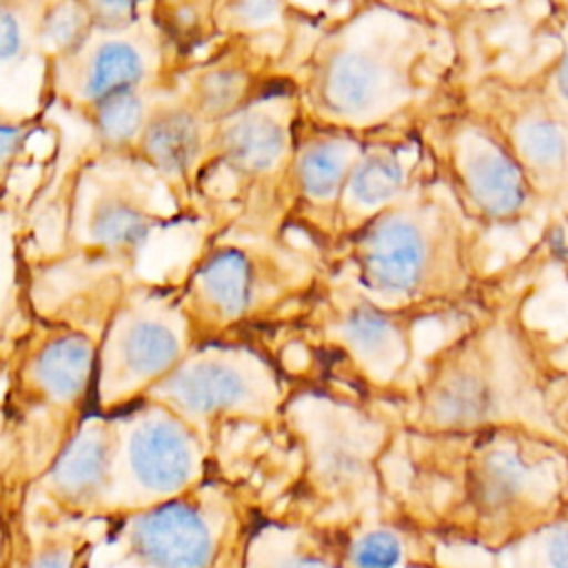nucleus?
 Returning a JSON list of instances; mask_svg holds the SVG:
<instances>
[{"label": "nucleus", "mask_w": 568, "mask_h": 568, "mask_svg": "<svg viewBox=\"0 0 568 568\" xmlns=\"http://www.w3.org/2000/svg\"><path fill=\"white\" fill-rule=\"evenodd\" d=\"M288 73L308 120L364 138L419 124L464 82L450 20L366 2L326 22Z\"/></svg>", "instance_id": "1"}, {"label": "nucleus", "mask_w": 568, "mask_h": 568, "mask_svg": "<svg viewBox=\"0 0 568 568\" xmlns=\"http://www.w3.org/2000/svg\"><path fill=\"white\" fill-rule=\"evenodd\" d=\"M486 240L488 233L430 175L324 260L379 306L422 322L479 313L501 295L508 275L488 266Z\"/></svg>", "instance_id": "2"}, {"label": "nucleus", "mask_w": 568, "mask_h": 568, "mask_svg": "<svg viewBox=\"0 0 568 568\" xmlns=\"http://www.w3.org/2000/svg\"><path fill=\"white\" fill-rule=\"evenodd\" d=\"M326 275L324 255L291 235L209 231L175 286L202 344L288 322Z\"/></svg>", "instance_id": "3"}, {"label": "nucleus", "mask_w": 568, "mask_h": 568, "mask_svg": "<svg viewBox=\"0 0 568 568\" xmlns=\"http://www.w3.org/2000/svg\"><path fill=\"white\" fill-rule=\"evenodd\" d=\"M62 186L60 246L47 260L95 277H138L151 237L175 211L164 184L138 158L87 144Z\"/></svg>", "instance_id": "4"}, {"label": "nucleus", "mask_w": 568, "mask_h": 568, "mask_svg": "<svg viewBox=\"0 0 568 568\" xmlns=\"http://www.w3.org/2000/svg\"><path fill=\"white\" fill-rule=\"evenodd\" d=\"M302 106L291 73L222 120L204 195V233L288 235L291 166Z\"/></svg>", "instance_id": "5"}, {"label": "nucleus", "mask_w": 568, "mask_h": 568, "mask_svg": "<svg viewBox=\"0 0 568 568\" xmlns=\"http://www.w3.org/2000/svg\"><path fill=\"white\" fill-rule=\"evenodd\" d=\"M419 131L437 180L486 233L539 217L521 166L495 126L462 98V84L422 120Z\"/></svg>", "instance_id": "6"}, {"label": "nucleus", "mask_w": 568, "mask_h": 568, "mask_svg": "<svg viewBox=\"0 0 568 568\" xmlns=\"http://www.w3.org/2000/svg\"><path fill=\"white\" fill-rule=\"evenodd\" d=\"M462 98L495 126L537 197L546 226L535 257L568 266V120L528 75L484 73L462 82Z\"/></svg>", "instance_id": "7"}, {"label": "nucleus", "mask_w": 568, "mask_h": 568, "mask_svg": "<svg viewBox=\"0 0 568 568\" xmlns=\"http://www.w3.org/2000/svg\"><path fill=\"white\" fill-rule=\"evenodd\" d=\"M195 346L175 280L135 277L111 308L98 337L95 399L115 410L144 399Z\"/></svg>", "instance_id": "8"}, {"label": "nucleus", "mask_w": 568, "mask_h": 568, "mask_svg": "<svg viewBox=\"0 0 568 568\" xmlns=\"http://www.w3.org/2000/svg\"><path fill=\"white\" fill-rule=\"evenodd\" d=\"M186 62L149 11L129 27L93 31L67 55L42 62L40 109H60L82 122L111 98L178 84Z\"/></svg>", "instance_id": "9"}, {"label": "nucleus", "mask_w": 568, "mask_h": 568, "mask_svg": "<svg viewBox=\"0 0 568 568\" xmlns=\"http://www.w3.org/2000/svg\"><path fill=\"white\" fill-rule=\"evenodd\" d=\"M113 424L102 515H131L197 488L204 473L202 433L171 408L142 399Z\"/></svg>", "instance_id": "10"}, {"label": "nucleus", "mask_w": 568, "mask_h": 568, "mask_svg": "<svg viewBox=\"0 0 568 568\" xmlns=\"http://www.w3.org/2000/svg\"><path fill=\"white\" fill-rule=\"evenodd\" d=\"M144 399L171 408L200 433L224 417L268 419L284 402L275 364L248 342H202Z\"/></svg>", "instance_id": "11"}, {"label": "nucleus", "mask_w": 568, "mask_h": 568, "mask_svg": "<svg viewBox=\"0 0 568 568\" xmlns=\"http://www.w3.org/2000/svg\"><path fill=\"white\" fill-rule=\"evenodd\" d=\"M284 324L337 351L371 382L390 384L413 359L419 320L379 306L328 268L313 295Z\"/></svg>", "instance_id": "12"}, {"label": "nucleus", "mask_w": 568, "mask_h": 568, "mask_svg": "<svg viewBox=\"0 0 568 568\" xmlns=\"http://www.w3.org/2000/svg\"><path fill=\"white\" fill-rule=\"evenodd\" d=\"M235 530L231 499L211 486L124 515L109 548L124 568H215Z\"/></svg>", "instance_id": "13"}, {"label": "nucleus", "mask_w": 568, "mask_h": 568, "mask_svg": "<svg viewBox=\"0 0 568 568\" xmlns=\"http://www.w3.org/2000/svg\"><path fill=\"white\" fill-rule=\"evenodd\" d=\"M217 122L206 118L175 84L153 106L133 149L164 184L182 217L200 220L215 158Z\"/></svg>", "instance_id": "14"}, {"label": "nucleus", "mask_w": 568, "mask_h": 568, "mask_svg": "<svg viewBox=\"0 0 568 568\" xmlns=\"http://www.w3.org/2000/svg\"><path fill=\"white\" fill-rule=\"evenodd\" d=\"M98 333L31 313L16 333L13 384L27 410H78L95 382Z\"/></svg>", "instance_id": "15"}, {"label": "nucleus", "mask_w": 568, "mask_h": 568, "mask_svg": "<svg viewBox=\"0 0 568 568\" xmlns=\"http://www.w3.org/2000/svg\"><path fill=\"white\" fill-rule=\"evenodd\" d=\"M366 138L300 115L291 166V206L286 233L322 255L333 246L335 213L348 173Z\"/></svg>", "instance_id": "16"}, {"label": "nucleus", "mask_w": 568, "mask_h": 568, "mask_svg": "<svg viewBox=\"0 0 568 568\" xmlns=\"http://www.w3.org/2000/svg\"><path fill=\"white\" fill-rule=\"evenodd\" d=\"M419 124L366 138L337 204L333 246L435 175Z\"/></svg>", "instance_id": "17"}, {"label": "nucleus", "mask_w": 568, "mask_h": 568, "mask_svg": "<svg viewBox=\"0 0 568 568\" xmlns=\"http://www.w3.org/2000/svg\"><path fill=\"white\" fill-rule=\"evenodd\" d=\"M315 408L322 426L306 435L311 477L328 497L357 495L373 479L382 433L355 408L326 399H317Z\"/></svg>", "instance_id": "18"}, {"label": "nucleus", "mask_w": 568, "mask_h": 568, "mask_svg": "<svg viewBox=\"0 0 568 568\" xmlns=\"http://www.w3.org/2000/svg\"><path fill=\"white\" fill-rule=\"evenodd\" d=\"M111 444V419L93 417L78 426L40 477L49 499L73 515H102Z\"/></svg>", "instance_id": "19"}, {"label": "nucleus", "mask_w": 568, "mask_h": 568, "mask_svg": "<svg viewBox=\"0 0 568 568\" xmlns=\"http://www.w3.org/2000/svg\"><path fill=\"white\" fill-rule=\"evenodd\" d=\"M300 18L293 0H217L211 16V38L213 42H260L286 55Z\"/></svg>", "instance_id": "20"}, {"label": "nucleus", "mask_w": 568, "mask_h": 568, "mask_svg": "<svg viewBox=\"0 0 568 568\" xmlns=\"http://www.w3.org/2000/svg\"><path fill=\"white\" fill-rule=\"evenodd\" d=\"M173 87L131 91L95 106L82 120V124L89 129V146L102 153L133 155V149L146 126L155 102Z\"/></svg>", "instance_id": "21"}, {"label": "nucleus", "mask_w": 568, "mask_h": 568, "mask_svg": "<svg viewBox=\"0 0 568 568\" xmlns=\"http://www.w3.org/2000/svg\"><path fill=\"white\" fill-rule=\"evenodd\" d=\"M244 568H344L320 541L297 528H264L246 546Z\"/></svg>", "instance_id": "22"}, {"label": "nucleus", "mask_w": 568, "mask_h": 568, "mask_svg": "<svg viewBox=\"0 0 568 568\" xmlns=\"http://www.w3.org/2000/svg\"><path fill=\"white\" fill-rule=\"evenodd\" d=\"M217 0H151V13L184 60L204 51L211 38V16Z\"/></svg>", "instance_id": "23"}, {"label": "nucleus", "mask_w": 568, "mask_h": 568, "mask_svg": "<svg viewBox=\"0 0 568 568\" xmlns=\"http://www.w3.org/2000/svg\"><path fill=\"white\" fill-rule=\"evenodd\" d=\"M47 0L0 4V67L2 75L20 71L40 58V20Z\"/></svg>", "instance_id": "24"}, {"label": "nucleus", "mask_w": 568, "mask_h": 568, "mask_svg": "<svg viewBox=\"0 0 568 568\" xmlns=\"http://www.w3.org/2000/svg\"><path fill=\"white\" fill-rule=\"evenodd\" d=\"M555 9L544 22V31L557 42L555 55L528 78L541 98L568 120V0L552 2Z\"/></svg>", "instance_id": "25"}, {"label": "nucleus", "mask_w": 568, "mask_h": 568, "mask_svg": "<svg viewBox=\"0 0 568 568\" xmlns=\"http://www.w3.org/2000/svg\"><path fill=\"white\" fill-rule=\"evenodd\" d=\"M521 486L524 466L504 448L488 453L473 475V495L486 510L504 508L521 490Z\"/></svg>", "instance_id": "26"}, {"label": "nucleus", "mask_w": 568, "mask_h": 568, "mask_svg": "<svg viewBox=\"0 0 568 568\" xmlns=\"http://www.w3.org/2000/svg\"><path fill=\"white\" fill-rule=\"evenodd\" d=\"M47 111L38 109L31 113L9 111L7 106L0 113V171H2V186L9 189V180L16 169L22 164L27 155V144L36 129L40 126Z\"/></svg>", "instance_id": "27"}, {"label": "nucleus", "mask_w": 568, "mask_h": 568, "mask_svg": "<svg viewBox=\"0 0 568 568\" xmlns=\"http://www.w3.org/2000/svg\"><path fill=\"white\" fill-rule=\"evenodd\" d=\"M404 539L390 528H371L359 532L348 550V568H397L404 557Z\"/></svg>", "instance_id": "28"}, {"label": "nucleus", "mask_w": 568, "mask_h": 568, "mask_svg": "<svg viewBox=\"0 0 568 568\" xmlns=\"http://www.w3.org/2000/svg\"><path fill=\"white\" fill-rule=\"evenodd\" d=\"M78 544L71 535H55L38 544L24 568H75Z\"/></svg>", "instance_id": "29"}, {"label": "nucleus", "mask_w": 568, "mask_h": 568, "mask_svg": "<svg viewBox=\"0 0 568 568\" xmlns=\"http://www.w3.org/2000/svg\"><path fill=\"white\" fill-rule=\"evenodd\" d=\"M351 2H366V4H379L397 11H406L413 16H424V18H439V20H450V13L444 11L437 0H351Z\"/></svg>", "instance_id": "30"}, {"label": "nucleus", "mask_w": 568, "mask_h": 568, "mask_svg": "<svg viewBox=\"0 0 568 568\" xmlns=\"http://www.w3.org/2000/svg\"><path fill=\"white\" fill-rule=\"evenodd\" d=\"M546 555L552 568H568V532H552L546 546Z\"/></svg>", "instance_id": "31"}, {"label": "nucleus", "mask_w": 568, "mask_h": 568, "mask_svg": "<svg viewBox=\"0 0 568 568\" xmlns=\"http://www.w3.org/2000/svg\"><path fill=\"white\" fill-rule=\"evenodd\" d=\"M16 2H24V0H0V4H16Z\"/></svg>", "instance_id": "32"}, {"label": "nucleus", "mask_w": 568, "mask_h": 568, "mask_svg": "<svg viewBox=\"0 0 568 568\" xmlns=\"http://www.w3.org/2000/svg\"><path fill=\"white\" fill-rule=\"evenodd\" d=\"M552 2H557V0H552Z\"/></svg>", "instance_id": "33"}]
</instances>
